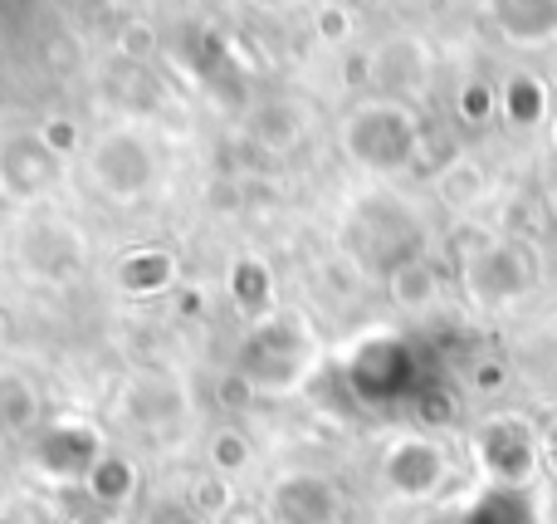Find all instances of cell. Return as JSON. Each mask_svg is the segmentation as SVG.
Masks as SVG:
<instances>
[{
	"instance_id": "18",
	"label": "cell",
	"mask_w": 557,
	"mask_h": 524,
	"mask_svg": "<svg viewBox=\"0 0 557 524\" xmlns=\"http://www.w3.org/2000/svg\"><path fill=\"white\" fill-rule=\"evenodd\" d=\"M539 103H543L539 84H533V78H513V84H509V118L533 123V118H539Z\"/></svg>"
},
{
	"instance_id": "12",
	"label": "cell",
	"mask_w": 557,
	"mask_h": 524,
	"mask_svg": "<svg viewBox=\"0 0 557 524\" xmlns=\"http://www.w3.org/2000/svg\"><path fill=\"white\" fill-rule=\"evenodd\" d=\"M39 427V392L20 373L0 368V437H25Z\"/></svg>"
},
{
	"instance_id": "11",
	"label": "cell",
	"mask_w": 557,
	"mask_h": 524,
	"mask_svg": "<svg viewBox=\"0 0 557 524\" xmlns=\"http://www.w3.org/2000/svg\"><path fill=\"white\" fill-rule=\"evenodd\" d=\"M494 20L519 45H543L557 29V0H490Z\"/></svg>"
},
{
	"instance_id": "20",
	"label": "cell",
	"mask_w": 557,
	"mask_h": 524,
	"mask_svg": "<svg viewBox=\"0 0 557 524\" xmlns=\"http://www.w3.org/2000/svg\"><path fill=\"white\" fill-rule=\"evenodd\" d=\"M117 45L127 49V54H152V25H143V20H133V25H123V35H117Z\"/></svg>"
},
{
	"instance_id": "6",
	"label": "cell",
	"mask_w": 557,
	"mask_h": 524,
	"mask_svg": "<svg viewBox=\"0 0 557 524\" xmlns=\"http://www.w3.org/2000/svg\"><path fill=\"white\" fill-rule=\"evenodd\" d=\"M54 176H59V153L39 133H20L0 143V186L15 202L39 196L45 186H54Z\"/></svg>"
},
{
	"instance_id": "3",
	"label": "cell",
	"mask_w": 557,
	"mask_h": 524,
	"mask_svg": "<svg viewBox=\"0 0 557 524\" xmlns=\"http://www.w3.org/2000/svg\"><path fill=\"white\" fill-rule=\"evenodd\" d=\"M88 172L108 196H137L152 182V153L137 133H103L88 147Z\"/></svg>"
},
{
	"instance_id": "16",
	"label": "cell",
	"mask_w": 557,
	"mask_h": 524,
	"mask_svg": "<svg viewBox=\"0 0 557 524\" xmlns=\"http://www.w3.org/2000/svg\"><path fill=\"white\" fill-rule=\"evenodd\" d=\"M392 300L406 304V309H425L435 300V275L425 260H401L392 270Z\"/></svg>"
},
{
	"instance_id": "23",
	"label": "cell",
	"mask_w": 557,
	"mask_h": 524,
	"mask_svg": "<svg viewBox=\"0 0 557 524\" xmlns=\"http://www.w3.org/2000/svg\"><path fill=\"white\" fill-rule=\"evenodd\" d=\"M548 451H553V466H557V431H553V441H548Z\"/></svg>"
},
{
	"instance_id": "17",
	"label": "cell",
	"mask_w": 557,
	"mask_h": 524,
	"mask_svg": "<svg viewBox=\"0 0 557 524\" xmlns=\"http://www.w3.org/2000/svg\"><path fill=\"white\" fill-rule=\"evenodd\" d=\"M231 290H235V304L255 314V309H264V304H270V275H264L260 260H245V265H235Z\"/></svg>"
},
{
	"instance_id": "21",
	"label": "cell",
	"mask_w": 557,
	"mask_h": 524,
	"mask_svg": "<svg viewBox=\"0 0 557 524\" xmlns=\"http://www.w3.org/2000/svg\"><path fill=\"white\" fill-rule=\"evenodd\" d=\"M221 524H264V520L255 515V510H245V505H240V510L231 505V510H225V515H221Z\"/></svg>"
},
{
	"instance_id": "4",
	"label": "cell",
	"mask_w": 557,
	"mask_h": 524,
	"mask_svg": "<svg viewBox=\"0 0 557 524\" xmlns=\"http://www.w3.org/2000/svg\"><path fill=\"white\" fill-rule=\"evenodd\" d=\"M352 388L372 402H386V398H406L416 388V363L406 353L401 339H376L367 343L362 353L352 358Z\"/></svg>"
},
{
	"instance_id": "8",
	"label": "cell",
	"mask_w": 557,
	"mask_h": 524,
	"mask_svg": "<svg viewBox=\"0 0 557 524\" xmlns=\"http://www.w3.org/2000/svg\"><path fill=\"white\" fill-rule=\"evenodd\" d=\"M533 284V255L529 245H490L470 260V294H480L484 304H504L513 294H523Z\"/></svg>"
},
{
	"instance_id": "22",
	"label": "cell",
	"mask_w": 557,
	"mask_h": 524,
	"mask_svg": "<svg viewBox=\"0 0 557 524\" xmlns=\"http://www.w3.org/2000/svg\"><path fill=\"white\" fill-rule=\"evenodd\" d=\"M260 5H270V10H278V5H294V0H260Z\"/></svg>"
},
{
	"instance_id": "19",
	"label": "cell",
	"mask_w": 557,
	"mask_h": 524,
	"mask_svg": "<svg viewBox=\"0 0 557 524\" xmlns=\"http://www.w3.org/2000/svg\"><path fill=\"white\" fill-rule=\"evenodd\" d=\"M211 461L221 471H235V466H245V461H250V447H245L235 431H221V437H215V447H211Z\"/></svg>"
},
{
	"instance_id": "14",
	"label": "cell",
	"mask_w": 557,
	"mask_h": 524,
	"mask_svg": "<svg viewBox=\"0 0 557 524\" xmlns=\"http://www.w3.org/2000/svg\"><path fill=\"white\" fill-rule=\"evenodd\" d=\"M84 486H88V496H94L98 505H123V500L133 496L137 480H133V466H127L123 456H108V451H103V456H98V466L88 471Z\"/></svg>"
},
{
	"instance_id": "15",
	"label": "cell",
	"mask_w": 557,
	"mask_h": 524,
	"mask_svg": "<svg viewBox=\"0 0 557 524\" xmlns=\"http://www.w3.org/2000/svg\"><path fill=\"white\" fill-rule=\"evenodd\" d=\"M465 524H533V500L523 490H499L494 486L480 505L465 515Z\"/></svg>"
},
{
	"instance_id": "1",
	"label": "cell",
	"mask_w": 557,
	"mask_h": 524,
	"mask_svg": "<svg viewBox=\"0 0 557 524\" xmlns=\"http://www.w3.org/2000/svg\"><path fill=\"white\" fill-rule=\"evenodd\" d=\"M308 368V333L294 314L264 319L245 343V378L255 388H294V378Z\"/></svg>"
},
{
	"instance_id": "10",
	"label": "cell",
	"mask_w": 557,
	"mask_h": 524,
	"mask_svg": "<svg viewBox=\"0 0 557 524\" xmlns=\"http://www.w3.org/2000/svg\"><path fill=\"white\" fill-rule=\"evenodd\" d=\"M372 143H386V162H406L416 147V127L406 113H396V108H362V113L347 123V147H352V157H367L372 153Z\"/></svg>"
},
{
	"instance_id": "2",
	"label": "cell",
	"mask_w": 557,
	"mask_h": 524,
	"mask_svg": "<svg viewBox=\"0 0 557 524\" xmlns=\"http://www.w3.org/2000/svg\"><path fill=\"white\" fill-rule=\"evenodd\" d=\"M474 456L499 490H523L539 471V437L523 417H490L474 431Z\"/></svg>"
},
{
	"instance_id": "9",
	"label": "cell",
	"mask_w": 557,
	"mask_h": 524,
	"mask_svg": "<svg viewBox=\"0 0 557 524\" xmlns=\"http://www.w3.org/2000/svg\"><path fill=\"white\" fill-rule=\"evenodd\" d=\"M274 524H333L337 520V490L323 476H284L270 496Z\"/></svg>"
},
{
	"instance_id": "7",
	"label": "cell",
	"mask_w": 557,
	"mask_h": 524,
	"mask_svg": "<svg viewBox=\"0 0 557 524\" xmlns=\"http://www.w3.org/2000/svg\"><path fill=\"white\" fill-rule=\"evenodd\" d=\"M98 456H103V441H98V431H88L84 422H54V427H45V437H39V447H35L39 471L54 480H88Z\"/></svg>"
},
{
	"instance_id": "5",
	"label": "cell",
	"mask_w": 557,
	"mask_h": 524,
	"mask_svg": "<svg viewBox=\"0 0 557 524\" xmlns=\"http://www.w3.org/2000/svg\"><path fill=\"white\" fill-rule=\"evenodd\" d=\"M382 476L401 500H425L445 486V451L425 437H401L386 451Z\"/></svg>"
},
{
	"instance_id": "13",
	"label": "cell",
	"mask_w": 557,
	"mask_h": 524,
	"mask_svg": "<svg viewBox=\"0 0 557 524\" xmlns=\"http://www.w3.org/2000/svg\"><path fill=\"white\" fill-rule=\"evenodd\" d=\"M172 275H176V260L166 251H133L117 265V284L127 294H157L172 284Z\"/></svg>"
}]
</instances>
